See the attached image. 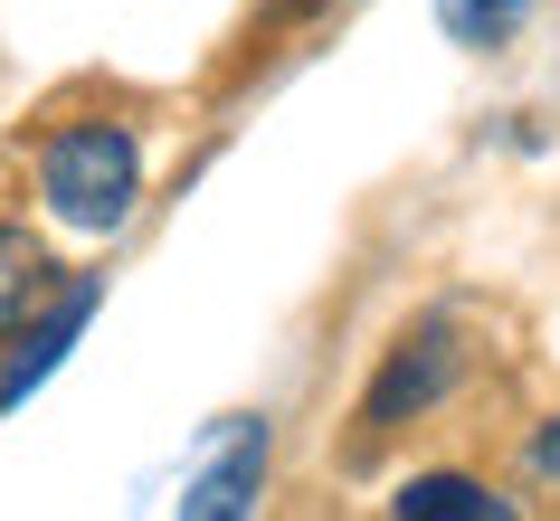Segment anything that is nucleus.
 <instances>
[{"label":"nucleus","instance_id":"39448f33","mask_svg":"<svg viewBox=\"0 0 560 521\" xmlns=\"http://www.w3.org/2000/svg\"><path fill=\"white\" fill-rule=\"evenodd\" d=\"M48 294H58V257L30 228H0V332H30Z\"/></svg>","mask_w":560,"mask_h":521},{"label":"nucleus","instance_id":"7ed1b4c3","mask_svg":"<svg viewBox=\"0 0 560 521\" xmlns=\"http://www.w3.org/2000/svg\"><path fill=\"white\" fill-rule=\"evenodd\" d=\"M257 484H266V417H229V427L209 436V455H200V474H190V493H180V512L190 521H229V512L257 502Z\"/></svg>","mask_w":560,"mask_h":521},{"label":"nucleus","instance_id":"6e6552de","mask_svg":"<svg viewBox=\"0 0 560 521\" xmlns=\"http://www.w3.org/2000/svg\"><path fill=\"white\" fill-rule=\"evenodd\" d=\"M532 464H541V474H560V417H551L541 436H532Z\"/></svg>","mask_w":560,"mask_h":521},{"label":"nucleus","instance_id":"20e7f679","mask_svg":"<svg viewBox=\"0 0 560 521\" xmlns=\"http://www.w3.org/2000/svg\"><path fill=\"white\" fill-rule=\"evenodd\" d=\"M86 322H95V285H67V294H58V313L38 322L30 342H20V360L0 370V407H20V399H30L38 379H48V370H58V360H67V342H77Z\"/></svg>","mask_w":560,"mask_h":521},{"label":"nucleus","instance_id":"423d86ee","mask_svg":"<svg viewBox=\"0 0 560 521\" xmlns=\"http://www.w3.org/2000/svg\"><path fill=\"white\" fill-rule=\"evenodd\" d=\"M389 512H399V521H503L513 502H503V493H485L475 474H409Z\"/></svg>","mask_w":560,"mask_h":521},{"label":"nucleus","instance_id":"0eeeda50","mask_svg":"<svg viewBox=\"0 0 560 521\" xmlns=\"http://www.w3.org/2000/svg\"><path fill=\"white\" fill-rule=\"evenodd\" d=\"M438 20L456 48H494V38H513V20H523V0H438Z\"/></svg>","mask_w":560,"mask_h":521},{"label":"nucleus","instance_id":"f03ea898","mask_svg":"<svg viewBox=\"0 0 560 521\" xmlns=\"http://www.w3.org/2000/svg\"><path fill=\"white\" fill-rule=\"evenodd\" d=\"M456 370H466V351H456V332H446V322H418L409 342L389 351V370L371 379V399H361V417H371V436L409 427L418 407H438L446 389H456Z\"/></svg>","mask_w":560,"mask_h":521},{"label":"nucleus","instance_id":"f257e3e1","mask_svg":"<svg viewBox=\"0 0 560 521\" xmlns=\"http://www.w3.org/2000/svg\"><path fill=\"white\" fill-rule=\"evenodd\" d=\"M38 200H48L58 228L115 237L133 218V200H143V152H133V133L124 123H67L58 143L38 152Z\"/></svg>","mask_w":560,"mask_h":521}]
</instances>
